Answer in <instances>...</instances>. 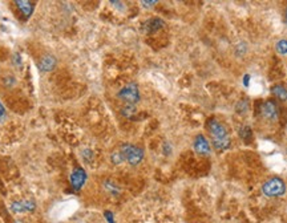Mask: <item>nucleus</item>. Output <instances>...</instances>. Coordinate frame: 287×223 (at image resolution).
I'll return each mask as SVG.
<instances>
[{
  "instance_id": "1",
  "label": "nucleus",
  "mask_w": 287,
  "mask_h": 223,
  "mask_svg": "<svg viewBox=\"0 0 287 223\" xmlns=\"http://www.w3.org/2000/svg\"><path fill=\"white\" fill-rule=\"evenodd\" d=\"M206 129L212 137V144L215 150L222 151L230 148L232 140H230L228 129L217 118H209L206 122Z\"/></svg>"
},
{
  "instance_id": "2",
  "label": "nucleus",
  "mask_w": 287,
  "mask_h": 223,
  "mask_svg": "<svg viewBox=\"0 0 287 223\" xmlns=\"http://www.w3.org/2000/svg\"><path fill=\"white\" fill-rule=\"evenodd\" d=\"M262 193L269 198H278L286 193V182L281 177H273L263 182Z\"/></svg>"
},
{
  "instance_id": "3",
  "label": "nucleus",
  "mask_w": 287,
  "mask_h": 223,
  "mask_svg": "<svg viewBox=\"0 0 287 223\" xmlns=\"http://www.w3.org/2000/svg\"><path fill=\"white\" fill-rule=\"evenodd\" d=\"M120 151L124 155L125 161L132 166H136L144 160V150L133 144H124L120 148Z\"/></svg>"
},
{
  "instance_id": "4",
  "label": "nucleus",
  "mask_w": 287,
  "mask_h": 223,
  "mask_svg": "<svg viewBox=\"0 0 287 223\" xmlns=\"http://www.w3.org/2000/svg\"><path fill=\"white\" fill-rule=\"evenodd\" d=\"M117 96L118 99L127 102V105H134V104H137L141 99L138 85L137 84H134V82H131V84L125 85L124 88L118 92Z\"/></svg>"
},
{
  "instance_id": "5",
  "label": "nucleus",
  "mask_w": 287,
  "mask_h": 223,
  "mask_svg": "<svg viewBox=\"0 0 287 223\" xmlns=\"http://www.w3.org/2000/svg\"><path fill=\"white\" fill-rule=\"evenodd\" d=\"M259 113L262 117L268 121H275L279 116V109H278L277 102L274 100H264L259 105Z\"/></svg>"
},
{
  "instance_id": "6",
  "label": "nucleus",
  "mask_w": 287,
  "mask_h": 223,
  "mask_svg": "<svg viewBox=\"0 0 287 223\" xmlns=\"http://www.w3.org/2000/svg\"><path fill=\"white\" fill-rule=\"evenodd\" d=\"M87 171L83 169V167H75L73 171L71 173V177H69V181H71V186L73 190H80L83 186L85 185L87 182Z\"/></svg>"
},
{
  "instance_id": "7",
  "label": "nucleus",
  "mask_w": 287,
  "mask_h": 223,
  "mask_svg": "<svg viewBox=\"0 0 287 223\" xmlns=\"http://www.w3.org/2000/svg\"><path fill=\"white\" fill-rule=\"evenodd\" d=\"M193 148L194 151L199 155H210L212 153V146H210V142L208 141V138L203 135H197L194 137V141H193Z\"/></svg>"
},
{
  "instance_id": "8",
  "label": "nucleus",
  "mask_w": 287,
  "mask_h": 223,
  "mask_svg": "<svg viewBox=\"0 0 287 223\" xmlns=\"http://www.w3.org/2000/svg\"><path fill=\"white\" fill-rule=\"evenodd\" d=\"M36 204L32 199H24V200H16L11 204V210L13 213H28V211L35 210Z\"/></svg>"
},
{
  "instance_id": "9",
  "label": "nucleus",
  "mask_w": 287,
  "mask_h": 223,
  "mask_svg": "<svg viewBox=\"0 0 287 223\" xmlns=\"http://www.w3.org/2000/svg\"><path fill=\"white\" fill-rule=\"evenodd\" d=\"M56 57L52 55L43 56L39 61V69L42 72H51L56 66Z\"/></svg>"
},
{
  "instance_id": "10",
  "label": "nucleus",
  "mask_w": 287,
  "mask_h": 223,
  "mask_svg": "<svg viewBox=\"0 0 287 223\" xmlns=\"http://www.w3.org/2000/svg\"><path fill=\"white\" fill-rule=\"evenodd\" d=\"M144 27H145V31H147L148 33H153L156 32V31L161 30L162 27H165V21L158 19V17H154V19L148 20L147 23L144 24Z\"/></svg>"
},
{
  "instance_id": "11",
  "label": "nucleus",
  "mask_w": 287,
  "mask_h": 223,
  "mask_svg": "<svg viewBox=\"0 0 287 223\" xmlns=\"http://www.w3.org/2000/svg\"><path fill=\"white\" fill-rule=\"evenodd\" d=\"M15 4H16V7L19 8L20 12L23 13L26 17H30L33 13V10H35L33 3H31V2H26V0H17V2H15Z\"/></svg>"
},
{
  "instance_id": "12",
  "label": "nucleus",
  "mask_w": 287,
  "mask_h": 223,
  "mask_svg": "<svg viewBox=\"0 0 287 223\" xmlns=\"http://www.w3.org/2000/svg\"><path fill=\"white\" fill-rule=\"evenodd\" d=\"M271 93L281 101H287V89L283 85H274L271 88Z\"/></svg>"
},
{
  "instance_id": "13",
  "label": "nucleus",
  "mask_w": 287,
  "mask_h": 223,
  "mask_svg": "<svg viewBox=\"0 0 287 223\" xmlns=\"http://www.w3.org/2000/svg\"><path fill=\"white\" fill-rule=\"evenodd\" d=\"M275 51H277L279 55L287 56V39L278 40L277 43H275Z\"/></svg>"
},
{
  "instance_id": "14",
  "label": "nucleus",
  "mask_w": 287,
  "mask_h": 223,
  "mask_svg": "<svg viewBox=\"0 0 287 223\" xmlns=\"http://www.w3.org/2000/svg\"><path fill=\"white\" fill-rule=\"evenodd\" d=\"M136 112H137V109L134 108V105H127L125 108H122L121 113H122V116H125V117L132 118V116L136 115Z\"/></svg>"
},
{
  "instance_id": "15",
  "label": "nucleus",
  "mask_w": 287,
  "mask_h": 223,
  "mask_svg": "<svg viewBox=\"0 0 287 223\" xmlns=\"http://www.w3.org/2000/svg\"><path fill=\"white\" fill-rule=\"evenodd\" d=\"M111 160H112V162H113L114 165H120V164H122V162L125 161V160H124V155L121 154V151H120V150H118V151H114L113 154H112Z\"/></svg>"
},
{
  "instance_id": "16",
  "label": "nucleus",
  "mask_w": 287,
  "mask_h": 223,
  "mask_svg": "<svg viewBox=\"0 0 287 223\" xmlns=\"http://www.w3.org/2000/svg\"><path fill=\"white\" fill-rule=\"evenodd\" d=\"M239 136H241L242 138H243V141L248 142L249 140H250L251 137V130L249 126H243V128L241 129V133H239Z\"/></svg>"
},
{
  "instance_id": "17",
  "label": "nucleus",
  "mask_w": 287,
  "mask_h": 223,
  "mask_svg": "<svg viewBox=\"0 0 287 223\" xmlns=\"http://www.w3.org/2000/svg\"><path fill=\"white\" fill-rule=\"evenodd\" d=\"M105 217H107V220L109 223H114L113 220V214L111 213V211H105Z\"/></svg>"
},
{
  "instance_id": "18",
  "label": "nucleus",
  "mask_w": 287,
  "mask_h": 223,
  "mask_svg": "<svg viewBox=\"0 0 287 223\" xmlns=\"http://www.w3.org/2000/svg\"><path fill=\"white\" fill-rule=\"evenodd\" d=\"M144 4V7H152L153 4H157V2H141Z\"/></svg>"
},
{
  "instance_id": "19",
  "label": "nucleus",
  "mask_w": 287,
  "mask_h": 223,
  "mask_svg": "<svg viewBox=\"0 0 287 223\" xmlns=\"http://www.w3.org/2000/svg\"><path fill=\"white\" fill-rule=\"evenodd\" d=\"M4 115H6V110H4L3 105L0 104V118H3V117H4Z\"/></svg>"
},
{
  "instance_id": "20",
  "label": "nucleus",
  "mask_w": 287,
  "mask_h": 223,
  "mask_svg": "<svg viewBox=\"0 0 287 223\" xmlns=\"http://www.w3.org/2000/svg\"><path fill=\"white\" fill-rule=\"evenodd\" d=\"M249 79H250V76H245V81H243V84H245L246 86L249 85Z\"/></svg>"
},
{
  "instance_id": "21",
  "label": "nucleus",
  "mask_w": 287,
  "mask_h": 223,
  "mask_svg": "<svg viewBox=\"0 0 287 223\" xmlns=\"http://www.w3.org/2000/svg\"><path fill=\"white\" fill-rule=\"evenodd\" d=\"M284 21H286V26H287V8H286V12H284Z\"/></svg>"
},
{
  "instance_id": "22",
  "label": "nucleus",
  "mask_w": 287,
  "mask_h": 223,
  "mask_svg": "<svg viewBox=\"0 0 287 223\" xmlns=\"http://www.w3.org/2000/svg\"><path fill=\"white\" fill-rule=\"evenodd\" d=\"M15 223H23V222H20V220H16V222H15Z\"/></svg>"
},
{
  "instance_id": "23",
  "label": "nucleus",
  "mask_w": 287,
  "mask_h": 223,
  "mask_svg": "<svg viewBox=\"0 0 287 223\" xmlns=\"http://www.w3.org/2000/svg\"><path fill=\"white\" fill-rule=\"evenodd\" d=\"M286 153H287V150H286Z\"/></svg>"
}]
</instances>
